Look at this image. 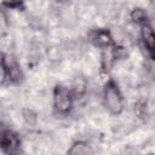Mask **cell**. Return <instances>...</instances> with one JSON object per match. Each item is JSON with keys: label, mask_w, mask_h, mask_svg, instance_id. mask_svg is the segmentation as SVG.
Listing matches in <instances>:
<instances>
[{"label": "cell", "mask_w": 155, "mask_h": 155, "mask_svg": "<svg viewBox=\"0 0 155 155\" xmlns=\"http://www.w3.org/2000/svg\"><path fill=\"white\" fill-rule=\"evenodd\" d=\"M0 149L6 155H18L21 149V138L11 128L0 127Z\"/></svg>", "instance_id": "obj_3"}, {"label": "cell", "mask_w": 155, "mask_h": 155, "mask_svg": "<svg viewBox=\"0 0 155 155\" xmlns=\"http://www.w3.org/2000/svg\"><path fill=\"white\" fill-rule=\"evenodd\" d=\"M2 56H4V53L0 51V63H1V61H2Z\"/></svg>", "instance_id": "obj_15"}, {"label": "cell", "mask_w": 155, "mask_h": 155, "mask_svg": "<svg viewBox=\"0 0 155 155\" xmlns=\"http://www.w3.org/2000/svg\"><path fill=\"white\" fill-rule=\"evenodd\" d=\"M6 74H7V81L11 84H19L23 80V71L22 68L17 61V58L13 54L10 53H4L2 61H1Z\"/></svg>", "instance_id": "obj_4"}, {"label": "cell", "mask_w": 155, "mask_h": 155, "mask_svg": "<svg viewBox=\"0 0 155 155\" xmlns=\"http://www.w3.org/2000/svg\"><path fill=\"white\" fill-rule=\"evenodd\" d=\"M130 18H131V21L133 23L138 24L139 27L145 24V23H149L148 12L143 7H134V8H132L131 12H130Z\"/></svg>", "instance_id": "obj_8"}, {"label": "cell", "mask_w": 155, "mask_h": 155, "mask_svg": "<svg viewBox=\"0 0 155 155\" xmlns=\"http://www.w3.org/2000/svg\"><path fill=\"white\" fill-rule=\"evenodd\" d=\"M134 111L137 114V116L139 119H145V114H147V103L145 102H138L136 108H134Z\"/></svg>", "instance_id": "obj_12"}, {"label": "cell", "mask_w": 155, "mask_h": 155, "mask_svg": "<svg viewBox=\"0 0 155 155\" xmlns=\"http://www.w3.org/2000/svg\"><path fill=\"white\" fill-rule=\"evenodd\" d=\"M74 96L68 87L62 85H56L52 93V107L57 115H68L74 107Z\"/></svg>", "instance_id": "obj_2"}, {"label": "cell", "mask_w": 155, "mask_h": 155, "mask_svg": "<svg viewBox=\"0 0 155 155\" xmlns=\"http://www.w3.org/2000/svg\"><path fill=\"white\" fill-rule=\"evenodd\" d=\"M87 36L90 42L101 50H105L115 44L111 31L107 28H94L88 31Z\"/></svg>", "instance_id": "obj_5"}, {"label": "cell", "mask_w": 155, "mask_h": 155, "mask_svg": "<svg viewBox=\"0 0 155 155\" xmlns=\"http://www.w3.org/2000/svg\"><path fill=\"white\" fill-rule=\"evenodd\" d=\"M103 104L111 115H120L125 108V99L117 84L109 79L103 86Z\"/></svg>", "instance_id": "obj_1"}, {"label": "cell", "mask_w": 155, "mask_h": 155, "mask_svg": "<svg viewBox=\"0 0 155 155\" xmlns=\"http://www.w3.org/2000/svg\"><path fill=\"white\" fill-rule=\"evenodd\" d=\"M1 7H5L6 10H18V11H23L24 10V4L22 1H12V2H2L0 4Z\"/></svg>", "instance_id": "obj_11"}, {"label": "cell", "mask_w": 155, "mask_h": 155, "mask_svg": "<svg viewBox=\"0 0 155 155\" xmlns=\"http://www.w3.org/2000/svg\"><path fill=\"white\" fill-rule=\"evenodd\" d=\"M139 38H140V44L142 47L145 50L147 54L149 56V59L154 58V48H155V35H154V29L150 23H145L139 27Z\"/></svg>", "instance_id": "obj_6"}, {"label": "cell", "mask_w": 155, "mask_h": 155, "mask_svg": "<svg viewBox=\"0 0 155 155\" xmlns=\"http://www.w3.org/2000/svg\"><path fill=\"white\" fill-rule=\"evenodd\" d=\"M71 94L74 96V98H81L87 90V82L84 78H76L71 85V87L69 88Z\"/></svg>", "instance_id": "obj_9"}, {"label": "cell", "mask_w": 155, "mask_h": 155, "mask_svg": "<svg viewBox=\"0 0 155 155\" xmlns=\"http://www.w3.org/2000/svg\"><path fill=\"white\" fill-rule=\"evenodd\" d=\"M148 155H154V154H148Z\"/></svg>", "instance_id": "obj_16"}, {"label": "cell", "mask_w": 155, "mask_h": 155, "mask_svg": "<svg viewBox=\"0 0 155 155\" xmlns=\"http://www.w3.org/2000/svg\"><path fill=\"white\" fill-rule=\"evenodd\" d=\"M7 25H8V21H7V17L5 15V11L2 10L1 5H0V31H4L7 29Z\"/></svg>", "instance_id": "obj_13"}, {"label": "cell", "mask_w": 155, "mask_h": 155, "mask_svg": "<svg viewBox=\"0 0 155 155\" xmlns=\"http://www.w3.org/2000/svg\"><path fill=\"white\" fill-rule=\"evenodd\" d=\"M7 82V74H6V70L2 65V63H0V86L5 85Z\"/></svg>", "instance_id": "obj_14"}, {"label": "cell", "mask_w": 155, "mask_h": 155, "mask_svg": "<svg viewBox=\"0 0 155 155\" xmlns=\"http://www.w3.org/2000/svg\"><path fill=\"white\" fill-rule=\"evenodd\" d=\"M22 117L23 121L30 127H34L38 124V114L30 108H24L22 110Z\"/></svg>", "instance_id": "obj_10"}, {"label": "cell", "mask_w": 155, "mask_h": 155, "mask_svg": "<svg viewBox=\"0 0 155 155\" xmlns=\"http://www.w3.org/2000/svg\"><path fill=\"white\" fill-rule=\"evenodd\" d=\"M93 148L86 140H75L68 149L67 155H93Z\"/></svg>", "instance_id": "obj_7"}]
</instances>
